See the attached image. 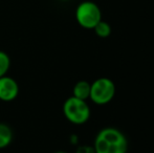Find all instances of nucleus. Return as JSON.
<instances>
[{"label": "nucleus", "mask_w": 154, "mask_h": 153, "mask_svg": "<svg viewBox=\"0 0 154 153\" xmlns=\"http://www.w3.org/2000/svg\"><path fill=\"white\" fill-rule=\"evenodd\" d=\"M19 94V85L15 79L5 76L0 78V100L3 102L14 101Z\"/></svg>", "instance_id": "5"}, {"label": "nucleus", "mask_w": 154, "mask_h": 153, "mask_svg": "<svg viewBox=\"0 0 154 153\" xmlns=\"http://www.w3.org/2000/svg\"><path fill=\"white\" fill-rule=\"evenodd\" d=\"M95 35L100 38H107L111 34V26L108 22L101 20L94 27H93Z\"/></svg>", "instance_id": "8"}, {"label": "nucleus", "mask_w": 154, "mask_h": 153, "mask_svg": "<svg viewBox=\"0 0 154 153\" xmlns=\"http://www.w3.org/2000/svg\"><path fill=\"white\" fill-rule=\"evenodd\" d=\"M60 1H69V0H60Z\"/></svg>", "instance_id": "13"}, {"label": "nucleus", "mask_w": 154, "mask_h": 153, "mask_svg": "<svg viewBox=\"0 0 154 153\" xmlns=\"http://www.w3.org/2000/svg\"><path fill=\"white\" fill-rule=\"evenodd\" d=\"M70 143L73 144V145H77V143H78V135H75V134L71 135V136H70Z\"/></svg>", "instance_id": "11"}, {"label": "nucleus", "mask_w": 154, "mask_h": 153, "mask_svg": "<svg viewBox=\"0 0 154 153\" xmlns=\"http://www.w3.org/2000/svg\"><path fill=\"white\" fill-rule=\"evenodd\" d=\"M11 67L10 56L4 51L0 50V78L5 76Z\"/></svg>", "instance_id": "9"}, {"label": "nucleus", "mask_w": 154, "mask_h": 153, "mask_svg": "<svg viewBox=\"0 0 154 153\" xmlns=\"http://www.w3.org/2000/svg\"><path fill=\"white\" fill-rule=\"evenodd\" d=\"M93 149L95 153H126L128 141L121 130L114 127H106L97 132Z\"/></svg>", "instance_id": "1"}, {"label": "nucleus", "mask_w": 154, "mask_h": 153, "mask_svg": "<svg viewBox=\"0 0 154 153\" xmlns=\"http://www.w3.org/2000/svg\"><path fill=\"white\" fill-rule=\"evenodd\" d=\"M75 153H95L93 146H88V145H82L78 146Z\"/></svg>", "instance_id": "10"}, {"label": "nucleus", "mask_w": 154, "mask_h": 153, "mask_svg": "<svg viewBox=\"0 0 154 153\" xmlns=\"http://www.w3.org/2000/svg\"><path fill=\"white\" fill-rule=\"evenodd\" d=\"M75 20L83 29H93V27L102 20L101 8L92 1L81 2L75 10Z\"/></svg>", "instance_id": "4"}, {"label": "nucleus", "mask_w": 154, "mask_h": 153, "mask_svg": "<svg viewBox=\"0 0 154 153\" xmlns=\"http://www.w3.org/2000/svg\"><path fill=\"white\" fill-rule=\"evenodd\" d=\"M90 86H91V83L85 80L77 82L72 88V96L86 101L87 99H89L90 96Z\"/></svg>", "instance_id": "6"}, {"label": "nucleus", "mask_w": 154, "mask_h": 153, "mask_svg": "<svg viewBox=\"0 0 154 153\" xmlns=\"http://www.w3.org/2000/svg\"><path fill=\"white\" fill-rule=\"evenodd\" d=\"M13 139V132L10 126H8L4 123H0V149H4L10 144Z\"/></svg>", "instance_id": "7"}, {"label": "nucleus", "mask_w": 154, "mask_h": 153, "mask_svg": "<svg viewBox=\"0 0 154 153\" xmlns=\"http://www.w3.org/2000/svg\"><path fill=\"white\" fill-rule=\"evenodd\" d=\"M63 113L71 124L83 125L90 118V107L86 101L71 96L63 104Z\"/></svg>", "instance_id": "2"}, {"label": "nucleus", "mask_w": 154, "mask_h": 153, "mask_svg": "<svg viewBox=\"0 0 154 153\" xmlns=\"http://www.w3.org/2000/svg\"><path fill=\"white\" fill-rule=\"evenodd\" d=\"M54 153H67V152H65V151H57V152H54Z\"/></svg>", "instance_id": "12"}, {"label": "nucleus", "mask_w": 154, "mask_h": 153, "mask_svg": "<svg viewBox=\"0 0 154 153\" xmlns=\"http://www.w3.org/2000/svg\"><path fill=\"white\" fill-rule=\"evenodd\" d=\"M116 96V84L109 78H99L90 86L89 99L97 105H106Z\"/></svg>", "instance_id": "3"}]
</instances>
